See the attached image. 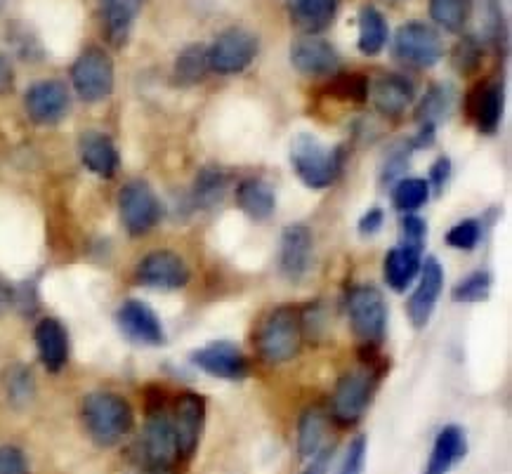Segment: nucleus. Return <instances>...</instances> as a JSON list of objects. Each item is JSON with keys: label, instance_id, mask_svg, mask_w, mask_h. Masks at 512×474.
<instances>
[{"label": "nucleus", "instance_id": "412c9836", "mask_svg": "<svg viewBox=\"0 0 512 474\" xmlns=\"http://www.w3.org/2000/svg\"><path fill=\"white\" fill-rule=\"evenodd\" d=\"M468 111L479 133H496L503 118V88L496 81L479 83L468 95Z\"/></svg>", "mask_w": 512, "mask_h": 474}, {"label": "nucleus", "instance_id": "20e7f679", "mask_svg": "<svg viewBox=\"0 0 512 474\" xmlns=\"http://www.w3.org/2000/svg\"><path fill=\"white\" fill-rule=\"evenodd\" d=\"M114 59L107 50L90 45L71 64V85L83 102L97 104L114 92Z\"/></svg>", "mask_w": 512, "mask_h": 474}, {"label": "nucleus", "instance_id": "c9c22d12", "mask_svg": "<svg viewBox=\"0 0 512 474\" xmlns=\"http://www.w3.org/2000/svg\"><path fill=\"white\" fill-rule=\"evenodd\" d=\"M8 41L15 52L26 62H36V59L43 57V45L38 41L36 34L31 29H26L22 24H12L10 26V34H8Z\"/></svg>", "mask_w": 512, "mask_h": 474}, {"label": "nucleus", "instance_id": "0eeeda50", "mask_svg": "<svg viewBox=\"0 0 512 474\" xmlns=\"http://www.w3.org/2000/svg\"><path fill=\"white\" fill-rule=\"evenodd\" d=\"M347 312H350L352 331L364 345H378L385 338L387 305L378 288L357 286L347 295Z\"/></svg>", "mask_w": 512, "mask_h": 474}, {"label": "nucleus", "instance_id": "a878e982", "mask_svg": "<svg viewBox=\"0 0 512 474\" xmlns=\"http://www.w3.org/2000/svg\"><path fill=\"white\" fill-rule=\"evenodd\" d=\"M81 161L90 173L109 180L116 175L121 158H118L116 144L111 142V137L104 133H85L81 137Z\"/></svg>", "mask_w": 512, "mask_h": 474}, {"label": "nucleus", "instance_id": "49530a36", "mask_svg": "<svg viewBox=\"0 0 512 474\" xmlns=\"http://www.w3.org/2000/svg\"><path fill=\"white\" fill-rule=\"evenodd\" d=\"M333 446H326V449H321L317 456L310 458L312 463L307 465V470L303 474H328V467H331V460H333Z\"/></svg>", "mask_w": 512, "mask_h": 474}, {"label": "nucleus", "instance_id": "473e14b6", "mask_svg": "<svg viewBox=\"0 0 512 474\" xmlns=\"http://www.w3.org/2000/svg\"><path fill=\"white\" fill-rule=\"evenodd\" d=\"M229 187V177L220 168H203L194 184V203L199 208H213L222 203Z\"/></svg>", "mask_w": 512, "mask_h": 474}, {"label": "nucleus", "instance_id": "37998d69", "mask_svg": "<svg viewBox=\"0 0 512 474\" xmlns=\"http://www.w3.org/2000/svg\"><path fill=\"white\" fill-rule=\"evenodd\" d=\"M425 236H428V225H425L423 217L406 215L402 222V243H406V246L423 248Z\"/></svg>", "mask_w": 512, "mask_h": 474}, {"label": "nucleus", "instance_id": "7c9ffc66", "mask_svg": "<svg viewBox=\"0 0 512 474\" xmlns=\"http://www.w3.org/2000/svg\"><path fill=\"white\" fill-rule=\"evenodd\" d=\"M472 12V0H430V17L439 29L461 34Z\"/></svg>", "mask_w": 512, "mask_h": 474}, {"label": "nucleus", "instance_id": "e433bc0d", "mask_svg": "<svg viewBox=\"0 0 512 474\" xmlns=\"http://www.w3.org/2000/svg\"><path fill=\"white\" fill-rule=\"evenodd\" d=\"M491 293V276L487 272H475L468 279H463L454 288L456 302H482Z\"/></svg>", "mask_w": 512, "mask_h": 474}, {"label": "nucleus", "instance_id": "9b49d317", "mask_svg": "<svg viewBox=\"0 0 512 474\" xmlns=\"http://www.w3.org/2000/svg\"><path fill=\"white\" fill-rule=\"evenodd\" d=\"M173 432L177 444V458L192 460L194 453L199 451L203 425H206V399L196 392H185L175 399L173 413Z\"/></svg>", "mask_w": 512, "mask_h": 474}, {"label": "nucleus", "instance_id": "a211bd4d", "mask_svg": "<svg viewBox=\"0 0 512 474\" xmlns=\"http://www.w3.org/2000/svg\"><path fill=\"white\" fill-rule=\"evenodd\" d=\"M281 274L288 281H300L312 265V232L305 225H291L281 234Z\"/></svg>", "mask_w": 512, "mask_h": 474}, {"label": "nucleus", "instance_id": "f8f14e48", "mask_svg": "<svg viewBox=\"0 0 512 474\" xmlns=\"http://www.w3.org/2000/svg\"><path fill=\"white\" fill-rule=\"evenodd\" d=\"M135 276L142 286L159 288V291H177V288L187 286L189 267L173 250H154V253L144 255Z\"/></svg>", "mask_w": 512, "mask_h": 474}, {"label": "nucleus", "instance_id": "39448f33", "mask_svg": "<svg viewBox=\"0 0 512 474\" xmlns=\"http://www.w3.org/2000/svg\"><path fill=\"white\" fill-rule=\"evenodd\" d=\"M378 378L373 371L345 373L338 380L336 392L331 399V418L340 427L357 425L369 408L373 392H376Z\"/></svg>", "mask_w": 512, "mask_h": 474}, {"label": "nucleus", "instance_id": "6ab92c4d", "mask_svg": "<svg viewBox=\"0 0 512 474\" xmlns=\"http://www.w3.org/2000/svg\"><path fill=\"white\" fill-rule=\"evenodd\" d=\"M144 0H100L102 29L114 48H126Z\"/></svg>", "mask_w": 512, "mask_h": 474}, {"label": "nucleus", "instance_id": "c85d7f7f", "mask_svg": "<svg viewBox=\"0 0 512 474\" xmlns=\"http://www.w3.org/2000/svg\"><path fill=\"white\" fill-rule=\"evenodd\" d=\"M208 45L192 43L175 57L173 83L180 88H192L208 76Z\"/></svg>", "mask_w": 512, "mask_h": 474}, {"label": "nucleus", "instance_id": "5701e85b", "mask_svg": "<svg viewBox=\"0 0 512 474\" xmlns=\"http://www.w3.org/2000/svg\"><path fill=\"white\" fill-rule=\"evenodd\" d=\"M36 350L50 373H59L69 361V335L57 319H41L36 326Z\"/></svg>", "mask_w": 512, "mask_h": 474}, {"label": "nucleus", "instance_id": "a18cd8bd", "mask_svg": "<svg viewBox=\"0 0 512 474\" xmlns=\"http://www.w3.org/2000/svg\"><path fill=\"white\" fill-rule=\"evenodd\" d=\"M383 210L380 208H373V210H369V213H366L364 217H361L359 220V234L361 236H373L378 232L380 227H383Z\"/></svg>", "mask_w": 512, "mask_h": 474}, {"label": "nucleus", "instance_id": "f257e3e1", "mask_svg": "<svg viewBox=\"0 0 512 474\" xmlns=\"http://www.w3.org/2000/svg\"><path fill=\"white\" fill-rule=\"evenodd\" d=\"M81 420L88 437L100 449L121 444L133 432V408L116 392H90L81 404Z\"/></svg>", "mask_w": 512, "mask_h": 474}, {"label": "nucleus", "instance_id": "de8ad7c7", "mask_svg": "<svg viewBox=\"0 0 512 474\" xmlns=\"http://www.w3.org/2000/svg\"><path fill=\"white\" fill-rule=\"evenodd\" d=\"M449 175H451V161L449 158H439V161L435 163V166H432V170H430V180L428 182H432L435 184L437 189H442L444 184H446V180H449Z\"/></svg>", "mask_w": 512, "mask_h": 474}, {"label": "nucleus", "instance_id": "a19ab883", "mask_svg": "<svg viewBox=\"0 0 512 474\" xmlns=\"http://www.w3.org/2000/svg\"><path fill=\"white\" fill-rule=\"evenodd\" d=\"M0 474H31L29 458L15 444L0 446Z\"/></svg>", "mask_w": 512, "mask_h": 474}, {"label": "nucleus", "instance_id": "72a5a7b5", "mask_svg": "<svg viewBox=\"0 0 512 474\" xmlns=\"http://www.w3.org/2000/svg\"><path fill=\"white\" fill-rule=\"evenodd\" d=\"M430 199V182L420 180V177H404L397 182L395 192H392V201L404 213H413L420 206H425Z\"/></svg>", "mask_w": 512, "mask_h": 474}, {"label": "nucleus", "instance_id": "ddd939ff", "mask_svg": "<svg viewBox=\"0 0 512 474\" xmlns=\"http://www.w3.org/2000/svg\"><path fill=\"white\" fill-rule=\"evenodd\" d=\"M24 107L36 125H57L69 114L71 97L62 81H38L26 90Z\"/></svg>", "mask_w": 512, "mask_h": 474}, {"label": "nucleus", "instance_id": "2eb2a0df", "mask_svg": "<svg viewBox=\"0 0 512 474\" xmlns=\"http://www.w3.org/2000/svg\"><path fill=\"white\" fill-rule=\"evenodd\" d=\"M291 64L303 76H333L340 69V55L319 36H303L291 45Z\"/></svg>", "mask_w": 512, "mask_h": 474}, {"label": "nucleus", "instance_id": "b1692460", "mask_svg": "<svg viewBox=\"0 0 512 474\" xmlns=\"http://www.w3.org/2000/svg\"><path fill=\"white\" fill-rule=\"evenodd\" d=\"M468 453V439L458 425H446L437 434L435 446H432V456L425 465V474H449L454 467L461 463Z\"/></svg>", "mask_w": 512, "mask_h": 474}, {"label": "nucleus", "instance_id": "1a4fd4ad", "mask_svg": "<svg viewBox=\"0 0 512 474\" xmlns=\"http://www.w3.org/2000/svg\"><path fill=\"white\" fill-rule=\"evenodd\" d=\"M118 213L130 236H142L159 225L163 208L159 196L147 182L133 180L118 194Z\"/></svg>", "mask_w": 512, "mask_h": 474}, {"label": "nucleus", "instance_id": "09e8293b", "mask_svg": "<svg viewBox=\"0 0 512 474\" xmlns=\"http://www.w3.org/2000/svg\"><path fill=\"white\" fill-rule=\"evenodd\" d=\"M15 85V71H12L10 59L0 52V95H8Z\"/></svg>", "mask_w": 512, "mask_h": 474}, {"label": "nucleus", "instance_id": "423d86ee", "mask_svg": "<svg viewBox=\"0 0 512 474\" xmlns=\"http://www.w3.org/2000/svg\"><path fill=\"white\" fill-rule=\"evenodd\" d=\"M140 449L149 472H170L180 460L177 458L173 420H170V413L163 408V404L149 406Z\"/></svg>", "mask_w": 512, "mask_h": 474}, {"label": "nucleus", "instance_id": "6e6552de", "mask_svg": "<svg viewBox=\"0 0 512 474\" xmlns=\"http://www.w3.org/2000/svg\"><path fill=\"white\" fill-rule=\"evenodd\" d=\"M258 38L248 29H227L208 45V67L222 76L241 74L258 57Z\"/></svg>", "mask_w": 512, "mask_h": 474}, {"label": "nucleus", "instance_id": "393cba45", "mask_svg": "<svg viewBox=\"0 0 512 474\" xmlns=\"http://www.w3.org/2000/svg\"><path fill=\"white\" fill-rule=\"evenodd\" d=\"M420 255H423V248L406 246V243H399L397 248H392L390 253L385 255L383 272L387 286H390L392 291L402 293L411 286V281L416 279L420 272V265H423Z\"/></svg>", "mask_w": 512, "mask_h": 474}, {"label": "nucleus", "instance_id": "9d476101", "mask_svg": "<svg viewBox=\"0 0 512 474\" xmlns=\"http://www.w3.org/2000/svg\"><path fill=\"white\" fill-rule=\"evenodd\" d=\"M395 57L406 67L430 69L444 57V43L425 22H406L395 34Z\"/></svg>", "mask_w": 512, "mask_h": 474}, {"label": "nucleus", "instance_id": "f03ea898", "mask_svg": "<svg viewBox=\"0 0 512 474\" xmlns=\"http://www.w3.org/2000/svg\"><path fill=\"white\" fill-rule=\"evenodd\" d=\"M345 151L340 147H326L314 135L300 133L291 142V166L300 182L310 189H326L340 177Z\"/></svg>", "mask_w": 512, "mask_h": 474}, {"label": "nucleus", "instance_id": "4468645a", "mask_svg": "<svg viewBox=\"0 0 512 474\" xmlns=\"http://www.w3.org/2000/svg\"><path fill=\"white\" fill-rule=\"evenodd\" d=\"M192 361L201 368L203 373L213 375V378L222 380H241L248 375V364L246 354L239 350V347L232 345V342H210V345L201 347L192 354Z\"/></svg>", "mask_w": 512, "mask_h": 474}, {"label": "nucleus", "instance_id": "58836bf2", "mask_svg": "<svg viewBox=\"0 0 512 474\" xmlns=\"http://www.w3.org/2000/svg\"><path fill=\"white\" fill-rule=\"evenodd\" d=\"M482 45L475 36H465L461 43L456 45L454 50V67L461 71V74H472L479 67V62H482Z\"/></svg>", "mask_w": 512, "mask_h": 474}, {"label": "nucleus", "instance_id": "603ef678", "mask_svg": "<svg viewBox=\"0 0 512 474\" xmlns=\"http://www.w3.org/2000/svg\"><path fill=\"white\" fill-rule=\"evenodd\" d=\"M152 474H170V472H152Z\"/></svg>", "mask_w": 512, "mask_h": 474}, {"label": "nucleus", "instance_id": "3c124183", "mask_svg": "<svg viewBox=\"0 0 512 474\" xmlns=\"http://www.w3.org/2000/svg\"><path fill=\"white\" fill-rule=\"evenodd\" d=\"M3 8H5V0H0V12H3Z\"/></svg>", "mask_w": 512, "mask_h": 474}, {"label": "nucleus", "instance_id": "f704fd0d", "mask_svg": "<svg viewBox=\"0 0 512 474\" xmlns=\"http://www.w3.org/2000/svg\"><path fill=\"white\" fill-rule=\"evenodd\" d=\"M34 390H36V383L29 368L26 366L8 368V373H5V392H8V399L12 406L24 408L31 399H34Z\"/></svg>", "mask_w": 512, "mask_h": 474}, {"label": "nucleus", "instance_id": "ea45409f", "mask_svg": "<svg viewBox=\"0 0 512 474\" xmlns=\"http://www.w3.org/2000/svg\"><path fill=\"white\" fill-rule=\"evenodd\" d=\"M482 239V229H479L477 220H463L449 229L446 234V243L458 250H472Z\"/></svg>", "mask_w": 512, "mask_h": 474}, {"label": "nucleus", "instance_id": "79ce46f5", "mask_svg": "<svg viewBox=\"0 0 512 474\" xmlns=\"http://www.w3.org/2000/svg\"><path fill=\"white\" fill-rule=\"evenodd\" d=\"M366 467V437H357L347 446L345 460L338 474H364Z\"/></svg>", "mask_w": 512, "mask_h": 474}, {"label": "nucleus", "instance_id": "cd10ccee", "mask_svg": "<svg viewBox=\"0 0 512 474\" xmlns=\"http://www.w3.org/2000/svg\"><path fill=\"white\" fill-rule=\"evenodd\" d=\"M236 203L251 220H267L277 208V196L262 180H244L236 189Z\"/></svg>", "mask_w": 512, "mask_h": 474}, {"label": "nucleus", "instance_id": "dca6fc26", "mask_svg": "<svg viewBox=\"0 0 512 474\" xmlns=\"http://www.w3.org/2000/svg\"><path fill=\"white\" fill-rule=\"evenodd\" d=\"M444 288V269L435 258H428L420 265V283L409 300V319L413 328L428 326L435 305Z\"/></svg>", "mask_w": 512, "mask_h": 474}, {"label": "nucleus", "instance_id": "bb28decb", "mask_svg": "<svg viewBox=\"0 0 512 474\" xmlns=\"http://www.w3.org/2000/svg\"><path fill=\"white\" fill-rule=\"evenodd\" d=\"M357 26H359V36H357V48L361 55L376 57L385 50L387 38H390V29H387V19L383 17V12L373 5H364L359 10L357 17Z\"/></svg>", "mask_w": 512, "mask_h": 474}, {"label": "nucleus", "instance_id": "7ed1b4c3", "mask_svg": "<svg viewBox=\"0 0 512 474\" xmlns=\"http://www.w3.org/2000/svg\"><path fill=\"white\" fill-rule=\"evenodd\" d=\"M260 357L269 364H284L298 357L300 345H303V319L298 309L277 307L260 321L258 335Z\"/></svg>", "mask_w": 512, "mask_h": 474}, {"label": "nucleus", "instance_id": "aec40b11", "mask_svg": "<svg viewBox=\"0 0 512 474\" xmlns=\"http://www.w3.org/2000/svg\"><path fill=\"white\" fill-rule=\"evenodd\" d=\"M286 10L305 36H319L336 24L340 0H286Z\"/></svg>", "mask_w": 512, "mask_h": 474}, {"label": "nucleus", "instance_id": "2f4dec72", "mask_svg": "<svg viewBox=\"0 0 512 474\" xmlns=\"http://www.w3.org/2000/svg\"><path fill=\"white\" fill-rule=\"evenodd\" d=\"M451 107H454V90H451V85H432L425 92L423 100H420V107L416 109V121L420 125H432L435 128L442 118L449 116Z\"/></svg>", "mask_w": 512, "mask_h": 474}, {"label": "nucleus", "instance_id": "f3484780", "mask_svg": "<svg viewBox=\"0 0 512 474\" xmlns=\"http://www.w3.org/2000/svg\"><path fill=\"white\" fill-rule=\"evenodd\" d=\"M118 326L126 333V338L140 342V345H163L166 333L159 316L149 305L140 300H128L126 305L118 309Z\"/></svg>", "mask_w": 512, "mask_h": 474}, {"label": "nucleus", "instance_id": "4c0bfd02", "mask_svg": "<svg viewBox=\"0 0 512 474\" xmlns=\"http://www.w3.org/2000/svg\"><path fill=\"white\" fill-rule=\"evenodd\" d=\"M333 95H338L340 100L350 102H364L369 97V78L361 74H340L333 81Z\"/></svg>", "mask_w": 512, "mask_h": 474}, {"label": "nucleus", "instance_id": "c756f323", "mask_svg": "<svg viewBox=\"0 0 512 474\" xmlns=\"http://www.w3.org/2000/svg\"><path fill=\"white\" fill-rule=\"evenodd\" d=\"M324 437H326V416L319 408H307L300 416L298 423V453L300 458L310 460L324 449Z\"/></svg>", "mask_w": 512, "mask_h": 474}, {"label": "nucleus", "instance_id": "c03bdc74", "mask_svg": "<svg viewBox=\"0 0 512 474\" xmlns=\"http://www.w3.org/2000/svg\"><path fill=\"white\" fill-rule=\"evenodd\" d=\"M411 149L413 147H397V149H392V154L387 156V166H385V177H387V180L397 177L406 168V161H409Z\"/></svg>", "mask_w": 512, "mask_h": 474}, {"label": "nucleus", "instance_id": "8fccbe9b", "mask_svg": "<svg viewBox=\"0 0 512 474\" xmlns=\"http://www.w3.org/2000/svg\"><path fill=\"white\" fill-rule=\"evenodd\" d=\"M15 300H17L15 288H12L10 283L0 276V307H8L10 302H15Z\"/></svg>", "mask_w": 512, "mask_h": 474}, {"label": "nucleus", "instance_id": "4be33fe9", "mask_svg": "<svg viewBox=\"0 0 512 474\" xmlns=\"http://www.w3.org/2000/svg\"><path fill=\"white\" fill-rule=\"evenodd\" d=\"M413 95H416L413 83L402 74L380 76L378 81L373 83V90H371L373 107L387 118L402 116L406 107H411Z\"/></svg>", "mask_w": 512, "mask_h": 474}]
</instances>
